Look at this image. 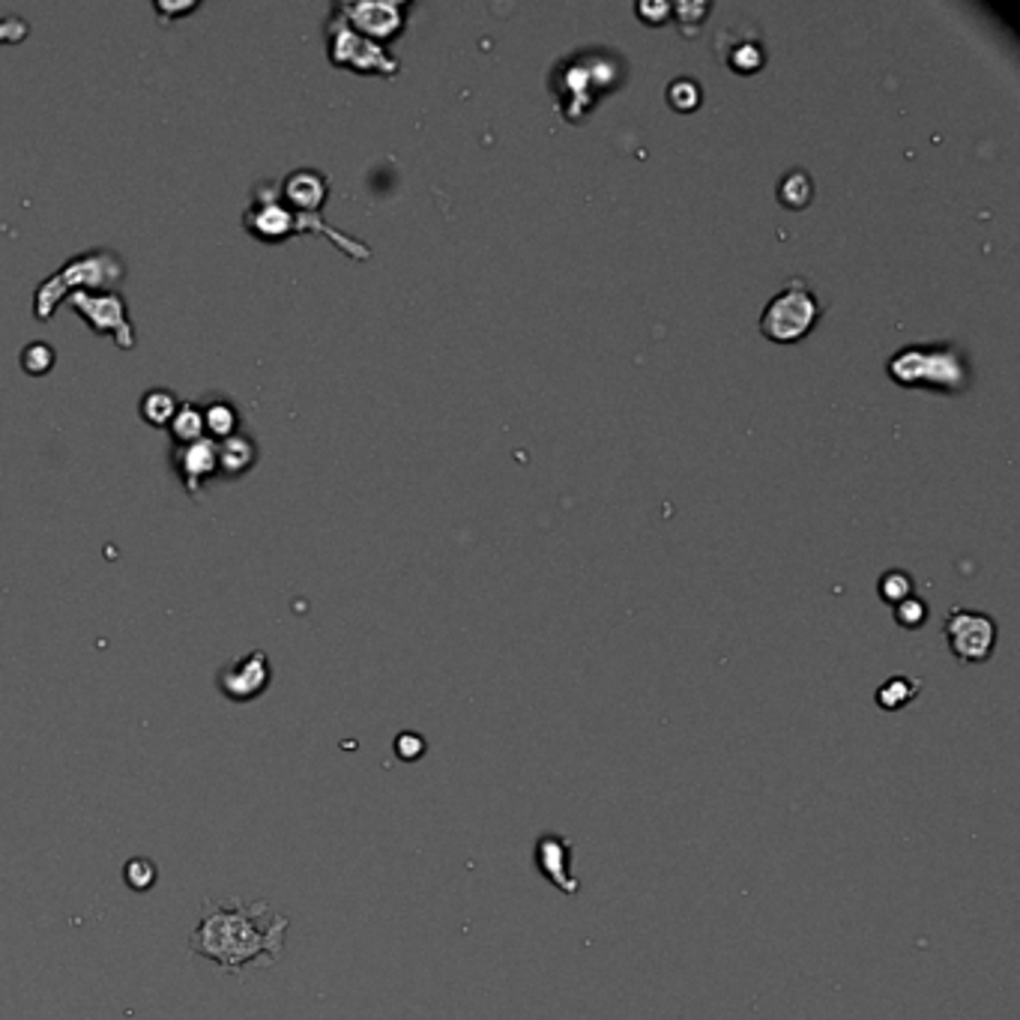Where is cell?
Segmentation results:
<instances>
[{"label":"cell","instance_id":"cell-4","mask_svg":"<svg viewBox=\"0 0 1020 1020\" xmlns=\"http://www.w3.org/2000/svg\"><path fill=\"white\" fill-rule=\"evenodd\" d=\"M326 58L330 63L339 69H351L356 76H399L401 63L392 58L390 51L372 39H365L363 33L342 19V12H330L326 19Z\"/></svg>","mask_w":1020,"mask_h":1020},{"label":"cell","instance_id":"cell-22","mask_svg":"<svg viewBox=\"0 0 1020 1020\" xmlns=\"http://www.w3.org/2000/svg\"><path fill=\"white\" fill-rule=\"evenodd\" d=\"M124 880L135 892H147V889L156 886V865L150 859H129L124 865Z\"/></svg>","mask_w":1020,"mask_h":1020},{"label":"cell","instance_id":"cell-23","mask_svg":"<svg viewBox=\"0 0 1020 1020\" xmlns=\"http://www.w3.org/2000/svg\"><path fill=\"white\" fill-rule=\"evenodd\" d=\"M668 102L670 108H677V111H695L700 106V87L692 78H677L674 85L668 87Z\"/></svg>","mask_w":1020,"mask_h":1020},{"label":"cell","instance_id":"cell-21","mask_svg":"<svg viewBox=\"0 0 1020 1020\" xmlns=\"http://www.w3.org/2000/svg\"><path fill=\"white\" fill-rule=\"evenodd\" d=\"M58 363V351L46 342H30L24 351L19 353V365L21 372L30 374V377H46L51 369Z\"/></svg>","mask_w":1020,"mask_h":1020},{"label":"cell","instance_id":"cell-14","mask_svg":"<svg viewBox=\"0 0 1020 1020\" xmlns=\"http://www.w3.org/2000/svg\"><path fill=\"white\" fill-rule=\"evenodd\" d=\"M536 862H539V869L548 880H551L553 886L563 889L569 895L578 892V880L569 877V838H560V835H548V838L539 841V847H536Z\"/></svg>","mask_w":1020,"mask_h":1020},{"label":"cell","instance_id":"cell-17","mask_svg":"<svg viewBox=\"0 0 1020 1020\" xmlns=\"http://www.w3.org/2000/svg\"><path fill=\"white\" fill-rule=\"evenodd\" d=\"M177 408H180V399L171 390H147L141 395L138 413L153 429H168V422L174 420Z\"/></svg>","mask_w":1020,"mask_h":1020},{"label":"cell","instance_id":"cell-13","mask_svg":"<svg viewBox=\"0 0 1020 1020\" xmlns=\"http://www.w3.org/2000/svg\"><path fill=\"white\" fill-rule=\"evenodd\" d=\"M718 55L725 60L727 67L739 72V76H752L763 67V42L761 33H754L752 28H727L718 37Z\"/></svg>","mask_w":1020,"mask_h":1020},{"label":"cell","instance_id":"cell-24","mask_svg":"<svg viewBox=\"0 0 1020 1020\" xmlns=\"http://www.w3.org/2000/svg\"><path fill=\"white\" fill-rule=\"evenodd\" d=\"M880 596H883L889 605H901L904 599H910V596H913V581H910V575L906 572L883 575V581H880Z\"/></svg>","mask_w":1020,"mask_h":1020},{"label":"cell","instance_id":"cell-18","mask_svg":"<svg viewBox=\"0 0 1020 1020\" xmlns=\"http://www.w3.org/2000/svg\"><path fill=\"white\" fill-rule=\"evenodd\" d=\"M168 438H171L174 447H186V443H195V440L207 438V434H204V420H200V404L180 401L174 420L168 422Z\"/></svg>","mask_w":1020,"mask_h":1020},{"label":"cell","instance_id":"cell-20","mask_svg":"<svg viewBox=\"0 0 1020 1020\" xmlns=\"http://www.w3.org/2000/svg\"><path fill=\"white\" fill-rule=\"evenodd\" d=\"M919 692H922V686H919V679L892 677V679H886V683H883V686L877 688V704L883 706V709H889V713H892V709H901V706L910 704V700H913V697L919 695Z\"/></svg>","mask_w":1020,"mask_h":1020},{"label":"cell","instance_id":"cell-7","mask_svg":"<svg viewBox=\"0 0 1020 1020\" xmlns=\"http://www.w3.org/2000/svg\"><path fill=\"white\" fill-rule=\"evenodd\" d=\"M243 231L258 243H285L296 237V216L278 200V183H258L252 207L243 216Z\"/></svg>","mask_w":1020,"mask_h":1020},{"label":"cell","instance_id":"cell-26","mask_svg":"<svg viewBox=\"0 0 1020 1020\" xmlns=\"http://www.w3.org/2000/svg\"><path fill=\"white\" fill-rule=\"evenodd\" d=\"M30 37V24L21 16H3L0 19V46H19Z\"/></svg>","mask_w":1020,"mask_h":1020},{"label":"cell","instance_id":"cell-1","mask_svg":"<svg viewBox=\"0 0 1020 1020\" xmlns=\"http://www.w3.org/2000/svg\"><path fill=\"white\" fill-rule=\"evenodd\" d=\"M287 928L291 919L276 913L267 901H207L189 934V952L207 958L225 973H243L248 963H276L282 958Z\"/></svg>","mask_w":1020,"mask_h":1020},{"label":"cell","instance_id":"cell-10","mask_svg":"<svg viewBox=\"0 0 1020 1020\" xmlns=\"http://www.w3.org/2000/svg\"><path fill=\"white\" fill-rule=\"evenodd\" d=\"M269 679H273L269 656L264 649H252L248 656L237 658L234 665L222 670L219 677H216V686L234 704H248V700H255V697L267 692Z\"/></svg>","mask_w":1020,"mask_h":1020},{"label":"cell","instance_id":"cell-15","mask_svg":"<svg viewBox=\"0 0 1020 1020\" xmlns=\"http://www.w3.org/2000/svg\"><path fill=\"white\" fill-rule=\"evenodd\" d=\"M255 464H258V443L243 431L219 443V473L225 479L246 477Z\"/></svg>","mask_w":1020,"mask_h":1020},{"label":"cell","instance_id":"cell-25","mask_svg":"<svg viewBox=\"0 0 1020 1020\" xmlns=\"http://www.w3.org/2000/svg\"><path fill=\"white\" fill-rule=\"evenodd\" d=\"M895 620L904 626V629H919L922 622L928 620V605L919 599H904L901 605H895Z\"/></svg>","mask_w":1020,"mask_h":1020},{"label":"cell","instance_id":"cell-11","mask_svg":"<svg viewBox=\"0 0 1020 1020\" xmlns=\"http://www.w3.org/2000/svg\"><path fill=\"white\" fill-rule=\"evenodd\" d=\"M171 468L186 488V494L198 497L200 488L219 473V443L200 438L186 447H171Z\"/></svg>","mask_w":1020,"mask_h":1020},{"label":"cell","instance_id":"cell-28","mask_svg":"<svg viewBox=\"0 0 1020 1020\" xmlns=\"http://www.w3.org/2000/svg\"><path fill=\"white\" fill-rule=\"evenodd\" d=\"M395 748H399V754L404 757V761H413V757H420V754L425 752V743H422L420 736L404 734V736H399V743H395Z\"/></svg>","mask_w":1020,"mask_h":1020},{"label":"cell","instance_id":"cell-6","mask_svg":"<svg viewBox=\"0 0 1020 1020\" xmlns=\"http://www.w3.org/2000/svg\"><path fill=\"white\" fill-rule=\"evenodd\" d=\"M72 315L85 321L96 335H111L120 351H135V326L129 321L126 296L117 291L106 294H72L67 300Z\"/></svg>","mask_w":1020,"mask_h":1020},{"label":"cell","instance_id":"cell-9","mask_svg":"<svg viewBox=\"0 0 1020 1020\" xmlns=\"http://www.w3.org/2000/svg\"><path fill=\"white\" fill-rule=\"evenodd\" d=\"M945 640L961 661H988L997 644V626L979 610H954L945 620Z\"/></svg>","mask_w":1020,"mask_h":1020},{"label":"cell","instance_id":"cell-2","mask_svg":"<svg viewBox=\"0 0 1020 1020\" xmlns=\"http://www.w3.org/2000/svg\"><path fill=\"white\" fill-rule=\"evenodd\" d=\"M126 264L120 255L108 252V248H90L81 252L76 258H69L63 267L39 282L37 294H33V317L39 324H48L58 305L69 300L72 294H106L124 285Z\"/></svg>","mask_w":1020,"mask_h":1020},{"label":"cell","instance_id":"cell-12","mask_svg":"<svg viewBox=\"0 0 1020 1020\" xmlns=\"http://www.w3.org/2000/svg\"><path fill=\"white\" fill-rule=\"evenodd\" d=\"M326 198H330V180L315 168H296L294 174H287L285 180L278 183V200L294 213L315 216V213L324 210Z\"/></svg>","mask_w":1020,"mask_h":1020},{"label":"cell","instance_id":"cell-5","mask_svg":"<svg viewBox=\"0 0 1020 1020\" xmlns=\"http://www.w3.org/2000/svg\"><path fill=\"white\" fill-rule=\"evenodd\" d=\"M821 317V303L805 282H791L782 294L773 296L761 317V333L769 342L793 344L811 333V326Z\"/></svg>","mask_w":1020,"mask_h":1020},{"label":"cell","instance_id":"cell-16","mask_svg":"<svg viewBox=\"0 0 1020 1020\" xmlns=\"http://www.w3.org/2000/svg\"><path fill=\"white\" fill-rule=\"evenodd\" d=\"M200 420H204V434L216 443L239 431V411L228 399H210L207 404H200Z\"/></svg>","mask_w":1020,"mask_h":1020},{"label":"cell","instance_id":"cell-27","mask_svg":"<svg viewBox=\"0 0 1020 1020\" xmlns=\"http://www.w3.org/2000/svg\"><path fill=\"white\" fill-rule=\"evenodd\" d=\"M198 7V0H189V3H163V0H159V3H156V16L163 19V24H168V21H177L183 19V16H189V12H195Z\"/></svg>","mask_w":1020,"mask_h":1020},{"label":"cell","instance_id":"cell-3","mask_svg":"<svg viewBox=\"0 0 1020 1020\" xmlns=\"http://www.w3.org/2000/svg\"><path fill=\"white\" fill-rule=\"evenodd\" d=\"M889 374L901 386H922L958 395L970 386L973 374L961 353L949 344H910L889 360Z\"/></svg>","mask_w":1020,"mask_h":1020},{"label":"cell","instance_id":"cell-19","mask_svg":"<svg viewBox=\"0 0 1020 1020\" xmlns=\"http://www.w3.org/2000/svg\"><path fill=\"white\" fill-rule=\"evenodd\" d=\"M778 200H782L787 210H802L814 200V180L811 174H805L802 168H793L791 174H784L778 180Z\"/></svg>","mask_w":1020,"mask_h":1020},{"label":"cell","instance_id":"cell-8","mask_svg":"<svg viewBox=\"0 0 1020 1020\" xmlns=\"http://www.w3.org/2000/svg\"><path fill=\"white\" fill-rule=\"evenodd\" d=\"M342 19L356 33L386 48V42L399 37L411 12V3H383V0H363V3H335Z\"/></svg>","mask_w":1020,"mask_h":1020}]
</instances>
